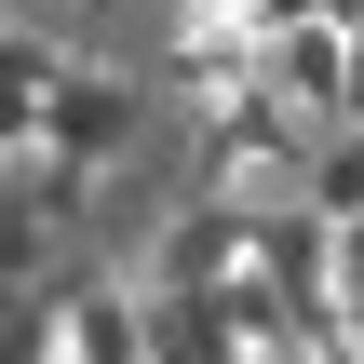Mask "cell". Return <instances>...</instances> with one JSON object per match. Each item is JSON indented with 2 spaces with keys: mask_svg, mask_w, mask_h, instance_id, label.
Instances as JSON below:
<instances>
[{
  "mask_svg": "<svg viewBox=\"0 0 364 364\" xmlns=\"http://www.w3.org/2000/svg\"><path fill=\"white\" fill-rule=\"evenodd\" d=\"M311 162V122L257 81V95H230V108H203V176L216 189H257V176H297Z\"/></svg>",
  "mask_w": 364,
  "mask_h": 364,
  "instance_id": "obj_2",
  "label": "cell"
},
{
  "mask_svg": "<svg viewBox=\"0 0 364 364\" xmlns=\"http://www.w3.org/2000/svg\"><path fill=\"white\" fill-rule=\"evenodd\" d=\"M351 68H364V41L338 27V14H311V27L270 41V95H284L297 122H351Z\"/></svg>",
  "mask_w": 364,
  "mask_h": 364,
  "instance_id": "obj_3",
  "label": "cell"
},
{
  "mask_svg": "<svg viewBox=\"0 0 364 364\" xmlns=\"http://www.w3.org/2000/svg\"><path fill=\"white\" fill-rule=\"evenodd\" d=\"M135 122H149V95H135L122 68H68V81L41 95V122H27L14 149H68L81 176H108V162L135 149Z\"/></svg>",
  "mask_w": 364,
  "mask_h": 364,
  "instance_id": "obj_1",
  "label": "cell"
},
{
  "mask_svg": "<svg viewBox=\"0 0 364 364\" xmlns=\"http://www.w3.org/2000/svg\"><path fill=\"white\" fill-rule=\"evenodd\" d=\"M324 14H338V27H351V41H364V0H324Z\"/></svg>",
  "mask_w": 364,
  "mask_h": 364,
  "instance_id": "obj_8",
  "label": "cell"
},
{
  "mask_svg": "<svg viewBox=\"0 0 364 364\" xmlns=\"http://www.w3.org/2000/svg\"><path fill=\"white\" fill-rule=\"evenodd\" d=\"M297 203H311L324 230H364V122H324V135H311V162H297Z\"/></svg>",
  "mask_w": 364,
  "mask_h": 364,
  "instance_id": "obj_7",
  "label": "cell"
},
{
  "mask_svg": "<svg viewBox=\"0 0 364 364\" xmlns=\"http://www.w3.org/2000/svg\"><path fill=\"white\" fill-rule=\"evenodd\" d=\"M68 364H162L149 351V297L81 270V284H68Z\"/></svg>",
  "mask_w": 364,
  "mask_h": 364,
  "instance_id": "obj_6",
  "label": "cell"
},
{
  "mask_svg": "<svg viewBox=\"0 0 364 364\" xmlns=\"http://www.w3.org/2000/svg\"><path fill=\"white\" fill-rule=\"evenodd\" d=\"M149 351L162 364H257V338L230 324V284H149Z\"/></svg>",
  "mask_w": 364,
  "mask_h": 364,
  "instance_id": "obj_4",
  "label": "cell"
},
{
  "mask_svg": "<svg viewBox=\"0 0 364 364\" xmlns=\"http://www.w3.org/2000/svg\"><path fill=\"white\" fill-rule=\"evenodd\" d=\"M351 122H364V68H351Z\"/></svg>",
  "mask_w": 364,
  "mask_h": 364,
  "instance_id": "obj_9",
  "label": "cell"
},
{
  "mask_svg": "<svg viewBox=\"0 0 364 364\" xmlns=\"http://www.w3.org/2000/svg\"><path fill=\"white\" fill-rule=\"evenodd\" d=\"M81 203H95V176H81L68 149H14V270H54L41 243L81 230Z\"/></svg>",
  "mask_w": 364,
  "mask_h": 364,
  "instance_id": "obj_5",
  "label": "cell"
}]
</instances>
